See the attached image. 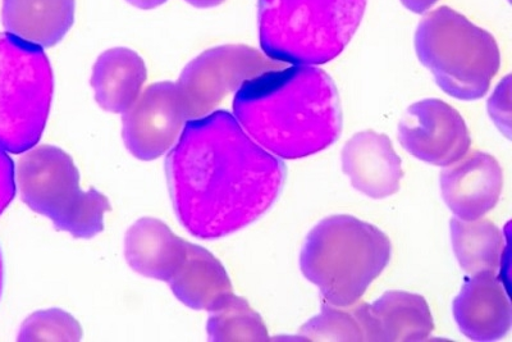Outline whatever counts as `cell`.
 <instances>
[{
  "mask_svg": "<svg viewBox=\"0 0 512 342\" xmlns=\"http://www.w3.org/2000/svg\"><path fill=\"white\" fill-rule=\"evenodd\" d=\"M146 80L143 58L134 50L113 48L96 61L91 86L105 111L125 114L140 97Z\"/></svg>",
  "mask_w": 512,
  "mask_h": 342,
  "instance_id": "15",
  "label": "cell"
},
{
  "mask_svg": "<svg viewBox=\"0 0 512 342\" xmlns=\"http://www.w3.org/2000/svg\"><path fill=\"white\" fill-rule=\"evenodd\" d=\"M441 193L456 218L475 221L496 207L504 188V173L491 154L466 153L441 175Z\"/></svg>",
  "mask_w": 512,
  "mask_h": 342,
  "instance_id": "11",
  "label": "cell"
},
{
  "mask_svg": "<svg viewBox=\"0 0 512 342\" xmlns=\"http://www.w3.org/2000/svg\"><path fill=\"white\" fill-rule=\"evenodd\" d=\"M168 282L177 298L194 309L212 310L232 294L222 264L207 250L190 244L184 261Z\"/></svg>",
  "mask_w": 512,
  "mask_h": 342,
  "instance_id": "17",
  "label": "cell"
},
{
  "mask_svg": "<svg viewBox=\"0 0 512 342\" xmlns=\"http://www.w3.org/2000/svg\"><path fill=\"white\" fill-rule=\"evenodd\" d=\"M368 0H259L260 47L294 66H317L344 52L358 31Z\"/></svg>",
  "mask_w": 512,
  "mask_h": 342,
  "instance_id": "3",
  "label": "cell"
},
{
  "mask_svg": "<svg viewBox=\"0 0 512 342\" xmlns=\"http://www.w3.org/2000/svg\"><path fill=\"white\" fill-rule=\"evenodd\" d=\"M126 2L131 4V6L143 9V11H150V9L163 6V4L167 3L168 0H126Z\"/></svg>",
  "mask_w": 512,
  "mask_h": 342,
  "instance_id": "26",
  "label": "cell"
},
{
  "mask_svg": "<svg viewBox=\"0 0 512 342\" xmlns=\"http://www.w3.org/2000/svg\"><path fill=\"white\" fill-rule=\"evenodd\" d=\"M301 336L319 341H381L376 318L367 303L326 305L301 327Z\"/></svg>",
  "mask_w": 512,
  "mask_h": 342,
  "instance_id": "20",
  "label": "cell"
},
{
  "mask_svg": "<svg viewBox=\"0 0 512 342\" xmlns=\"http://www.w3.org/2000/svg\"><path fill=\"white\" fill-rule=\"evenodd\" d=\"M173 208L191 235L203 240L235 234L259 220L280 196L285 163L260 147L226 111L186 122L169 150Z\"/></svg>",
  "mask_w": 512,
  "mask_h": 342,
  "instance_id": "1",
  "label": "cell"
},
{
  "mask_svg": "<svg viewBox=\"0 0 512 342\" xmlns=\"http://www.w3.org/2000/svg\"><path fill=\"white\" fill-rule=\"evenodd\" d=\"M76 0H3L7 33L40 48L61 43L75 22Z\"/></svg>",
  "mask_w": 512,
  "mask_h": 342,
  "instance_id": "14",
  "label": "cell"
},
{
  "mask_svg": "<svg viewBox=\"0 0 512 342\" xmlns=\"http://www.w3.org/2000/svg\"><path fill=\"white\" fill-rule=\"evenodd\" d=\"M210 317L208 332L212 341H265L267 327L248 302L231 294L219 303Z\"/></svg>",
  "mask_w": 512,
  "mask_h": 342,
  "instance_id": "21",
  "label": "cell"
},
{
  "mask_svg": "<svg viewBox=\"0 0 512 342\" xmlns=\"http://www.w3.org/2000/svg\"><path fill=\"white\" fill-rule=\"evenodd\" d=\"M53 91L44 49L0 33V148L11 154L35 148L47 126Z\"/></svg>",
  "mask_w": 512,
  "mask_h": 342,
  "instance_id": "6",
  "label": "cell"
},
{
  "mask_svg": "<svg viewBox=\"0 0 512 342\" xmlns=\"http://www.w3.org/2000/svg\"><path fill=\"white\" fill-rule=\"evenodd\" d=\"M185 2L196 8H213L222 4L224 0H185Z\"/></svg>",
  "mask_w": 512,
  "mask_h": 342,
  "instance_id": "27",
  "label": "cell"
},
{
  "mask_svg": "<svg viewBox=\"0 0 512 342\" xmlns=\"http://www.w3.org/2000/svg\"><path fill=\"white\" fill-rule=\"evenodd\" d=\"M489 116L506 138L511 136V76H506L498 84L495 93L489 98Z\"/></svg>",
  "mask_w": 512,
  "mask_h": 342,
  "instance_id": "23",
  "label": "cell"
},
{
  "mask_svg": "<svg viewBox=\"0 0 512 342\" xmlns=\"http://www.w3.org/2000/svg\"><path fill=\"white\" fill-rule=\"evenodd\" d=\"M451 243L457 261L469 275L496 273L504 259V235L488 220L464 221L452 218Z\"/></svg>",
  "mask_w": 512,
  "mask_h": 342,
  "instance_id": "19",
  "label": "cell"
},
{
  "mask_svg": "<svg viewBox=\"0 0 512 342\" xmlns=\"http://www.w3.org/2000/svg\"><path fill=\"white\" fill-rule=\"evenodd\" d=\"M2 287H3V262H2V255H0V294H2Z\"/></svg>",
  "mask_w": 512,
  "mask_h": 342,
  "instance_id": "28",
  "label": "cell"
},
{
  "mask_svg": "<svg viewBox=\"0 0 512 342\" xmlns=\"http://www.w3.org/2000/svg\"><path fill=\"white\" fill-rule=\"evenodd\" d=\"M16 167L6 150L0 148V214H2L15 198Z\"/></svg>",
  "mask_w": 512,
  "mask_h": 342,
  "instance_id": "24",
  "label": "cell"
},
{
  "mask_svg": "<svg viewBox=\"0 0 512 342\" xmlns=\"http://www.w3.org/2000/svg\"><path fill=\"white\" fill-rule=\"evenodd\" d=\"M399 140L419 161L440 167L459 161L472 144L464 118L440 99H425L409 107L400 121Z\"/></svg>",
  "mask_w": 512,
  "mask_h": 342,
  "instance_id": "10",
  "label": "cell"
},
{
  "mask_svg": "<svg viewBox=\"0 0 512 342\" xmlns=\"http://www.w3.org/2000/svg\"><path fill=\"white\" fill-rule=\"evenodd\" d=\"M283 67L285 63L273 61L248 45H223L196 57L176 84L187 116L194 120L214 112L228 95L237 93L246 82Z\"/></svg>",
  "mask_w": 512,
  "mask_h": 342,
  "instance_id": "8",
  "label": "cell"
},
{
  "mask_svg": "<svg viewBox=\"0 0 512 342\" xmlns=\"http://www.w3.org/2000/svg\"><path fill=\"white\" fill-rule=\"evenodd\" d=\"M460 331L474 341H497L509 334L511 304L496 273H478L454 302Z\"/></svg>",
  "mask_w": 512,
  "mask_h": 342,
  "instance_id": "13",
  "label": "cell"
},
{
  "mask_svg": "<svg viewBox=\"0 0 512 342\" xmlns=\"http://www.w3.org/2000/svg\"><path fill=\"white\" fill-rule=\"evenodd\" d=\"M415 49L438 86L460 100L484 97L501 66L495 38L448 7L434 9L423 18L416 30Z\"/></svg>",
  "mask_w": 512,
  "mask_h": 342,
  "instance_id": "5",
  "label": "cell"
},
{
  "mask_svg": "<svg viewBox=\"0 0 512 342\" xmlns=\"http://www.w3.org/2000/svg\"><path fill=\"white\" fill-rule=\"evenodd\" d=\"M79 323L62 310H49V312L36 313L27 319L21 328L18 340H59L75 341L80 339Z\"/></svg>",
  "mask_w": 512,
  "mask_h": 342,
  "instance_id": "22",
  "label": "cell"
},
{
  "mask_svg": "<svg viewBox=\"0 0 512 342\" xmlns=\"http://www.w3.org/2000/svg\"><path fill=\"white\" fill-rule=\"evenodd\" d=\"M401 3L411 12L427 13L429 9L436 6L438 0H401Z\"/></svg>",
  "mask_w": 512,
  "mask_h": 342,
  "instance_id": "25",
  "label": "cell"
},
{
  "mask_svg": "<svg viewBox=\"0 0 512 342\" xmlns=\"http://www.w3.org/2000/svg\"><path fill=\"white\" fill-rule=\"evenodd\" d=\"M370 309L381 341L425 340L434 330L431 309L420 295L388 291Z\"/></svg>",
  "mask_w": 512,
  "mask_h": 342,
  "instance_id": "18",
  "label": "cell"
},
{
  "mask_svg": "<svg viewBox=\"0 0 512 342\" xmlns=\"http://www.w3.org/2000/svg\"><path fill=\"white\" fill-rule=\"evenodd\" d=\"M391 253L390 239L376 226L332 216L306 237L300 267L328 304L347 307L359 302L390 263Z\"/></svg>",
  "mask_w": 512,
  "mask_h": 342,
  "instance_id": "4",
  "label": "cell"
},
{
  "mask_svg": "<svg viewBox=\"0 0 512 342\" xmlns=\"http://www.w3.org/2000/svg\"><path fill=\"white\" fill-rule=\"evenodd\" d=\"M189 244L178 239L162 222L145 218L126 237V257L135 271L169 281L184 261Z\"/></svg>",
  "mask_w": 512,
  "mask_h": 342,
  "instance_id": "16",
  "label": "cell"
},
{
  "mask_svg": "<svg viewBox=\"0 0 512 342\" xmlns=\"http://www.w3.org/2000/svg\"><path fill=\"white\" fill-rule=\"evenodd\" d=\"M16 185L32 211L50 218L75 237H93L102 231L107 198L95 190L82 191L75 164L52 145L25 152L16 168Z\"/></svg>",
  "mask_w": 512,
  "mask_h": 342,
  "instance_id": "7",
  "label": "cell"
},
{
  "mask_svg": "<svg viewBox=\"0 0 512 342\" xmlns=\"http://www.w3.org/2000/svg\"><path fill=\"white\" fill-rule=\"evenodd\" d=\"M233 113L256 143L280 159L323 152L340 138V98L331 76L315 66L283 67L246 82Z\"/></svg>",
  "mask_w": 512,
  "mask_h": 342,
  "instance_id": "2",
  "label": "cell"
},
{
  "mask_svg": "<svg viewBox=\"0 0 512 342\" xmlns=\"http://www.w3.org/2000/svg\"><path fill=\"white\" fill-rule=\"evenodd\" d=\"M187 121L177 84L157 82L123 114V140L135 157L152 161L172 149Z\"/></svg>",
  "mask_w": 512,
  "mask_h": 342,
  "instance_id": "9",
  "label": "cell"
},
{
  "mask_svg": "<svg viewBox=\"0 0 512 342\" xmlns=\"http://www.w3.org/2000/svg\"><path fill=\"white\" fill-rule=\"evenodd\" d=\"M342 170L351 185L372 199H384L400 190L401 159L386 135L368 130L359 132L342 150Z\"/></svg>",
  "mask_w": 512,
  "mask_h": 342,
  "instance_id": "12",
  "label": "cell"
}]
</instances>
